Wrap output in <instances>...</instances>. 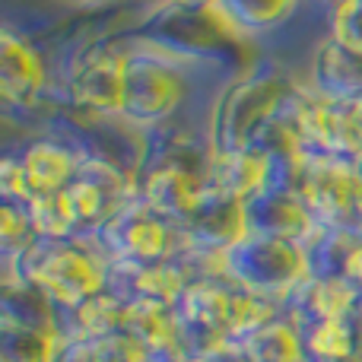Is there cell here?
Masks as SVG:
<instances>
[{
  "mask_svg": "<svg viewBox=\"0 0 362 362\" xmlns=\"http://www.w3.org/2000/svg\"><path fill=\"white\" fill-rule=\"evenodd\" d=\"M124 35L172 57L187 70H223L229 80L261 64L255 38L245 35L219 6H185L159 0Z\"/></svg>",
  "mask_w": 362,
  "mask_h": 362,
  "instance_id": "obj_1",
  "label": "cell"
},
{
  "mask_svg": "<svg viewBox=\"0 0 362 362\" xmlns=\"http://www.w3.org/2000/svg\"><path fill=\"white\" fill-rule=\"evenodd\" d=\"M296 89V80L280 64L261 61L248 74L223 83L206 115V144L213 156L251 146L255 134L274 118Z\"/></svg>",
  "mask_w": 362,
  "mask_h": 362,
  "instance_id": "obj_2",
  "label": "cell"
},
{
  "mask_svg": "<svg viewBox=\"0 0 362 362\" xmlns=\"http://www.w3.org/2000/svg\"><path fill=\"white\" fill-rule=\"evenodd\" d=\"M124 57L127 38L105 35L83 45L70 57L61 83V105L70 124L121 121L124 108Z\"/></svg>",
  "mask_w": 362,
  "mask_h": 362,
  "instance_id": "obj_3",
  "label": "cell"
},
{
  "mask_svg": "<svg viewBox=\"0 0 362 362\" xmlns=\"http://www.w3.org/2000/svg\"><path fill=\"white\" fill-rule=\"evenodd\" d=\"M4 267L42 286L61 308H76L105 289L108 257L86 238H38L29 251L4 261Z\"/></svg>",
  "mask_w": 362,
  "mask_h": 362,
  "instance_id": "obj_4",
  "label": "cell"
},
{
  "mask_svg": "<svg viewBox=\"0 0 362 362\" xmlns=\"http://www.w3.org/2000/svg\"><path fill=\"white\" fill-rule=\"evenodd\" d=\"M187 93H191V70L127 38L124 108H121L124 124L137 127V131H156V127L172 124Z\"/></svg>",
  "mask_w": 362,
  "mask_h": 362,
  "instance_id": "obj_5",
  "label": "cell"
},
{
  "mask_svg": "<svg viewBox=\"0 0 362 362\" xmlns=\"http://www.w3.org/2000/svg\"><path fill=\"white\" fill-rule=\"evenodd\" d=\"M305 276H308L305 248L296 242L248 235L235 248L226 251V280L280 308L302 286Z\"/></svg>",
  "mask_w": 362,
  "mask_h": 362,
  "instance_id": "obj_6",
  "label": "cell"
},
{
  "mask_svg": "<svg viewBox=\"0 0 362 362\" xmlns=\"http://www.w3.org/2000/svg\"><path fill=\"white\" fill-rule=\"evenodd\" d=\"M86 242H93L108 261L112 257H127V261L140 264H156L178 251L181 232L169 219L153 213L137 194L127 204H121L99 232L86 235Z\"/></svg>",
  "mask_w": 362,
  "mask_h": 362,
  "instance_id": "obj_7",
  "label": "cell"
},
{
  "mask_svg": "<svg viewBox=\"0 0 362 362\" xmlns=\"http://www.w3.org/2000/svg\"><path fill=\"white\" fill-rule=\"evenodd\" d=\"M299 197L305 200L318 226H337L362 235V178L356 159L308 156Z\"/></svg>",
  "mask_w": 362,
  "mask_h": 362,
  "instance_id": "obj_8",
  "label": "cell"
},
{
  "mask_svg": "<svg viewBox=\"0 0 362 362\" xmlns=\"http://www.w3.org/2000/svg\"><path fill=\"white\" fill-rule=\"evenodd\" d=\"M51 74L42 51L23 32L4 25L0 29V99L6 108L32 112L48 99Z\"/></svg>",
  "mask_w": 362,
  "mask_h": 362,
  "instance_id": "obj_9",
  "label": "cell"
},
{
  "mask_svg": "<svg viewBox=\"0 0 362 362\" xmlns=\"http://www.w3.org/2000/svg\"><path fill=\"white\" fill-rule=\"evenodd\" d=\"M178 232H181V242H187V245H200V248H213V251L235 248L242 238H248L245 200L206 185L200 204L178 226Z\"/></svg>",
  "mask_w": 362,
  "mask_h": 362,
  "instance_id": "obj_10",
  "label": "cell"
},
{
  "mask_svg": "<svg viewBox=\"0 0 362 362\" xmlns=\"http://www.w3.org/2000/svg\"><path fill=\"white\" fill-rule=\"evenodd\" d=\"M245 216H248V235H264V238H283V242L305 245L308 235L318 229L312 210L305 200L293 191H264L251 194L245 200Z\"/></svg>",
  "mask_w": 362,
  "mask_h": 362,
  "instance_id": "obj_11",
  "label": "cell"
},
{
  "mask_svg": "<svg viewBox=\"0 0 362 362\" xmlns=\"http://www.w3.org/2000/svg\"><path fill=\"white\" fill-rule=\"evenodd\" d=\"M362 289L353 286L346 276H305L302 286L286 299L283 312L296 321L299 331L321 325V321H337L359 315Z\"/></svg>",
  "mask_w": 362,
  "mask_h": 362,
  "instance_id": "obj_12",
  "label": "cell"
},
{
  "mask_svg": "<svg viewBox=\"0 0 362 362\" xmlns=\"http://www.w3.org/2000/svg\"><path fill=\"white\" fill-rule=\"evenodd\" d=\"M19 159H23L25 185H29L32 197H35V194L64 191L76 178L86 153H83V146L76 140L64 137V134H48V137L29 140L19 150Z\"/></svg>",
  "mask_w": 362,
  "mask_h": 362,
  "instance_id": "obj_13",
  "label": "cell"
},
{
  "mask_svg": "<svg viewBox=\"0 0 362 362\" xmlns=\"http://www.w3.org/2000/svg\"><path fill=\"white\" fill-rule=\"evenodd\" d=\"M210 181L178 165H146L137 175V194L153 213L181 226L200 204Z\"/></svg>",
  "mask_w": 362,
  "mask_h": 362,
  "instance_id": "obj_14",
  "label": "cell"
},
{
  "mask_svg": "<svg viewBox=\"0 0 362 362\" xmlns=\"http://www.w3.org/2000/svg\"><path fill=\"white\" fill-rule=\"evenodd\" d=\"M308 89L340 105L362 99V51H353L337 38L325 35L312 51Z\"/></svg>",
  "mask_w": 362,
  "mask_h": 362,
  "instance_id": "obj_15",
  "label": "cell"
},
{
  "mask_svg": "<svg viewBox=\"0 0 362 362\" xmlns=\"http://www.w3.org/2000/svg\"><path fill=\"white\" fill-rule=\"evenodd\" d=\"M0 318H10L25 327H38V331L57 334V337L64 340L67 312H64L42 286H35L32 280H25V276L4 267V280H0Z\"/></svg>",
  "mask_w": 362,
  "mask_h": 362,
  "instance_id": "obj_16",
  "label": "cell"
},
{
  "mask_svg": "<svg viewBox=\"0 0 362 362\" xmlns=\"http://www.w3.org/2000/svg\"><path fill=\"white\" fill-rule=\"evenodd\" d=\"M267 185V159L255 150H232V153H216L210 163V187L223 194H232L238 200H248L251 194L264 191Z\"/></svg>",
  "mask_w": 362,
  "mask_h": 362,
  "instance_id": "obj_17",
  "label": "cell"
},
{
  "mask_svg": "<svg viewBox=\"0 0 362 362\" xmlns=\"http://www.w3.org/2000/svg\"><path fill=\"white\" fill-rule=\"evenodd\" d=\"M238 346L248 353L251 362H305L302 331L283 308L245 340H238Z\"/></svg>",
  "mask_w": 362,
  "mask_h": 362,
  "instance_id": "obj_18",
  "label": "cell"
},
{
  "mask_svg": "<svg viewBox=\"0 0 362 362\" xmlns=\"http://www.w3.org/2000/svg\"><path fill=\"white\" fill-rule=\"evenodd\" d=\"M305 344V362H356L362 350V318L321 321V325L302 331Z\"/></svg>",
  "mask_w": 362,
  "mask_h": 362,
  "instance_id": "obj_19",
  "label": "cell"
},
{
  "mask_svg": "<svg viewBox=\"0 0 362 362\" xmlns=\"http://www.w3.org/2000/svg\"><path fill=\"white\" fill-rule=\"evenodd\" d=\"M64 200H67V210L74 216V226H76V238H86L93 232H99L102 226L108 223L115 210H118V200L105 191L102 185H95L89 175L76 172V178L64 187Z\"/></svg>",
  "mask_w": 362,
  "mask_h": 362,
  "instance_id": "obj_20",
  "label": "cell"
},
{
  "mask_svg": "<svg viewBox=\"0 0 362 362\" xmlns=\"http://www.w3.org/2000/svg\"><path fill=\"white\" fill-rule=\"evenodd\" d=\"M67 321H64V337H105V334L124 331V315L127 302L112 296L108 289L95 293L76 308H64Z\"/></svg>",
  "mask_w": 362,
  "mask_h": 362,
  "instance_id": "obj_21",
  "label": "cell"
},
{
  "mask_svg": "<svg viewBox=\"0 0 362 362\" xmlns=\"http://www.w3.org/2000/svg\"><path fill=\"white\" fill-rule=\"evenodd\" d=\"M359 232L337 229V226H318L308 235V242L302 245L308 261V276H344L346 261L359 245Z\"/></svg>",
  "mask_w": 362,
  "mask_h": 362,
  "instance_id": "obj_22",
  "label": "cell"
},
{
  "mask_svg": "<svg viewBox=\"0 0 362 362\" xmlns=\"http://www.w3.org/2000/svg\"><path fill=\"white\" fill-rule=\"evenodd\" d=\"M124 331L150 353H172L175 350V308L156 305V302H127Z\"/></svg>",
  "mask_w": 362,
  "mask_h": 362,
  "instance_id": "obj_23",
  "label": "cell"
},
{
  "mask_svg": "<svg viewBox=\"0 0 362 362\" xmlns=\"http://www.w3.org/2000/svg\"><path fill=\"white\" fill-rule=\"evenodd\" d=\"M302 0H219V10L245 32V35L257 38L264 32L280 29L283 23L293 19Z\"/></svg>",
  "mask_w": 362,
  "mask_h": 362,
  "instance_id": "obj_24",
  "label": "cell"
},
{
  "mask_svg": "<svg viewBox=\"0 0 362 362\" xmlns=\"http://www.w3.org/2000/svg\"><path fill=\"white\" fill-rule=\"evenodd\" d=\"M61 337L0 318V362H54Z\"/></svg>",
  "mask_w": 362,
  "mask_h": 362,
  "instance_id": "obj_25",
  "label": "cell"
},
{
  "mask_svg": "<svg viewBox=\"0 0 362 362\" xmlns=\"http://www.w3.org/2000/svg\"><path fill=\"white\" fill-rule=\"evenodd\" d=\"M25 206H29V216H32V226H35L38 238H54V242L76 238L74 216H70L67 200H64L61 191H54V194H35V197H32Z\"/></svg>",
  "mask_w": 362,
  "mask_h": 362,
  "instance_id": "obj_26",
  "label": "cell"
},
{
  "mask_svg": "<svg viewBox=\"0 0 362 362\" xmlns=\"http://www.w3.org/2000/svg\"><path fill=\"white\" fill-rule=\"evenodd\" d=\"M38 242V232L32 226L29 206L16 200H0V255L4 261L19 257Z\"/></svg>",
  "mask_w": 362,
  "mask_h": 362,
  "instance_id": "obj_27",
  "label": "cell"
},
{
  "mask_svg": "<svg viewBox=\"0 0 362 362\" xmlns=\"http://www.w3.org/2000/svg\"><path fill=\"white\" fill-rule=\"evenodd\" d=\"M327 35L344 42L346 48L362 51V0L327 6Z\"/></svg>",
  "mask_w": 362,
  "mask_h": 362,
  "instance_id": "obj_28",
  "label": "cell"
},
{
  "mask_svg": "<svg viewBox=\"0 0 362 362\" xmlns=\"http://www.w3.org/2000/svg\"><path fill=\"white\" fill-rule=\"evenodd\" d=\"M95 362H150L153 353L127 331H115L105 337H93Z\"/></svg>",
  "mask_w": 362,
  "mask_h": 362,
  "instance_id": "obj_29",
  "label": "cell"
},
{
  "mask_svg": "<svg viewBox=\"0 0 362 362\" xmlns=\"http://www.w3.org/2000/svg\"><path fill=\"white\" fill-rule=\"evenodd\" d=\"M29 197H32V191H29V185H25L19 150H6L4 156H0V200L29 204Z\"/></svg>",
  "mask_w": 362,
  "mask_h": 362,
  "instance_id": "obj_30",
  "label": "cell"
},
{
  "mask_svg": "<svg viewBox=\"0 0 362 362\" xmlns=\"http://www.w3.org/2000/svg\"><path fill=\"white\" fill-rule=\"evenodd\" d=\"M54 362H95L93 337H64Z\"/></svg>",
  "mask_w": 362,
  "mask_h": 362,
  "instance_id": "obj_31",
  "label": "cell"
},
{
  "mask_svg": "<svg viewBox=\"0 0 362 362\" xmlns=\"http://www.w3.org/2000/svg\"><path fill=\"white\" fill-rule=\"evenodd\" d=\"M200 362H251V359H248V353H245L242 346L235 344V340H229V344L216 346L213 353H206Z\"/></svg>",
  "mask_w": 362,
  "mask_h": 362,
  "instance_id": "obj_32",
  "label": "cell"
},
{
  "mask_svg": "<svg viewBox=\"0 0 362 362\" xmlns=\"http://www.w3.org/2000/svg\"><path fill=\"white\" fill-rule=\"evenodd\" d=\"M346 121H350V137L356 156H362V99L346 102Z\"/></svg>",
  "mask_w": 362,
  "mask_h": 362,
  "instance_id": "obj_33",
  "label": "cell"
},
{
  "mask_svg": "<svg viewBox=\"0 0 362 362\" xmlns=\"http://www.w3.org/2000/svg\"><path fill=\"white\" fill-rule=\"evenodd\" d=\"M344 276L353 283V286H359V289H362V238H359V245H356V248H353L350 261H346Z\"/></svg>",
  "mask_w": 362,
  "mask_h": 362,
  "instance_id": "obj_34",
  "label": "cell"
},
{
  "mask_svg": "<svg viewBox=\"0 0 362 362\" xmlns=\"http://www.w3.org/2000/svg\"><path fill=\"white\" fill-rule=\"evenodd\" d=\"M172 4H185V6H219V0H172Z\"/></svg>",
  "mask_w": 362,
  "mask_h": 362,
  "instance_id": "obj_35",
  "label": "cell"
},
{
  "mask_svg": "<svg viewBox=\"0 0 362 362\" xmlns=\"http://www.w3.org/2000/svg\"><path fill=\"white\" fill-rule=\"evenodd\" d=\"M150 362H181V359L175 356V353H153Z\"/></svg>",
  "mask_w": 362,
  "mask_h": 362,
  "instance_id": "obj_36",
  "label": "cell"
},
{
  "mask_svg": "<svg viewBox=\"0 0 362 362\" xmlns=\"http://www.w3.org/2000/svg\"><path fill=\"white\" fill-rule=\"evenodd\" d=\"M74 4H112V0H74Z\"/></svg>",
  "mask_w": 362,
  "mask_h": 362,
  "instance_id": "obj_37",
  "label": "cell"
},
{
  "mask_svg": "<svg viewBox=\"0 0 362 362\" xmlns=\"http://www.w3.org/2000/svg\"><path fill=\"white\" fill-rule=\"evenodd\" d=\"M356 172H359V178H362V156H356Z\"/></svg>",
  "mask_w": 362,
  "mask_h": 362,
  "instance_id": "obj_38",
  "label": "cell"
},
{
  "mask_svg": "<svg viewBox=\"0 0 362 362\" xmlns=\"http://www.w3.org/2000/svg\"><path fill=\"white\" fill-rule=\"evenodd\" d=\"M325 4L327 6H337V4H344V0H325Z\"/></svg>",
  "mask_w": 362,
  "mask_h": 362,
  "instance_id": "obj_39",
  "label": "cell"
},
{
  "mask_svg": "<svg viewBox=\"0 0 362 362\" xmlns=\"http://www.w3.org/2000/svg\"><path fill=\"white\" fill-rule=\"evenodd\" d=\"M356 362H362V350H359V356H356Z\"/></svg>",
  "mask_w": 362,
  "mask_h": 362,
  "instance_id": "obj_40",
  "label": "cell"
},
{
  "mask_svg": "<svg viewBox=\"0 0 362 362\" xmlns=\"http://www.w3.org/2000/svg\"><path fill=\"white\" fill-rule=\"evenodd\" d=\"M359 318H362V302H359Z\"/></svg>",
  "mask_w": 362,
  "mask_h": 362,
  "instance_id": "obj_41",
  "label": "cell"
}]
</instances>
